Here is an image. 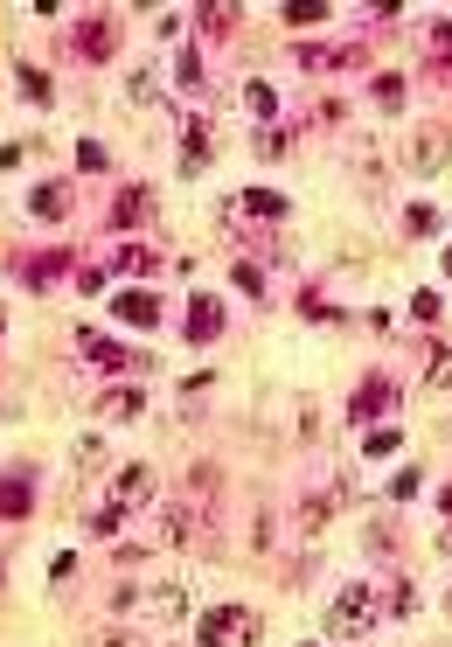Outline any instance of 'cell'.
I'll return each instance as SVG.
<instances>
[{
  "instance_id": "2e32d148",
  "label": "cell",
  "mask_w": 452,
  "mask_h": 647,
  "mask_svg": "<svg viewBox=\"0 0 452 647\" xmlns=\"http://www.w3.org/2000/svg\"><path fill=\"white\" fill-rule=\"evenodd\" d=\"M35 508V487L21 481V474H0V522H21Z\"/></svg>"
},
{
  "instance_id": "52a82bcc",
  "label": "cell",
  "mask_w": 452,
  "mask_h": 647,
  "mask_svg": "<svg viewBox=\"0 0 452 647\" xmlns=\"http://www.w3.org/2000/svg\"><path fill=\"white\" fill-rule=\"evenodd\" d=\"M300 63L306 70H348V63H362V49L355 42H300Z\"/></svg>"
},
{
  "instance_id": "d6986e66",
  "label": "cell",
  "mask_w": 452,
  "mask_h": 647,
  "mask_svg": "<svg viewBox=\"0 0 452 647\" xmlns=\"http://www.w3.org/2000/svg\"><path fill=\"white\" fill-rule=\"evenodd\" d=\"M14 84H21V98H28V105H49V98H56L49 70H35V63H21V70H14Z\"/></svg>"
},
{
  "instance_id": "9a60e30c",
  "label": "cell",
  "mask_w": 452,
  "mask_h": 647,
  "mask_svg": "<svg viewBox=\"0 0 452 647\" xmlns=\"http://www.w3.org/2000/svg\"><path fill=\"white\" fill-rule=\"evenodd\" d=\"M181 167H188V174L209 167V119H188V126H181Z\"/></svg>"
},
{
  "instance_id": "4dcf8cb0",
  "label": "cell",
  "mask_w": 452,
  "mask_h": 647,
  "mask_svg": "<svg viewBox=\"0 0 452 647\" xmlns=\"http://www.w3.org/2000/svg\"><path fill=\"white\" fill-rule=\"evenodd\" d=\"M77 467H105V439H98V432L77 439Z\"/></svg>"
},
{
  "instance_id": "74e56055",
  "label": "cell",
  "mask_w": 452,
  "mask_h": 647,
  "mask_svg": "<svg viewBox=\"0 0 452 647\" xmlns=\"http://www.w3.org/2000/svg\"><path fill=\"white\" fill-rule=\"evenodd\" d=\"M28 161V147H21V140H7V147H0V174H7V167H21Z\"/></svg>"
},
{
  "instance_id": "6da1fadb",
  "label": "cell",
  "mask_w": 452,
  "mask_h": 647,
  "mask_svg": "<svg viewBox=\"0 0 452 647\" xmlns=\"http://www.w3.org/2000/svg\"><path fill=\"white\" fill-rule=\"evenodd\" d=\"M376 620H383V592L376 585H341L334 606H327V634L334 641H362Z\"/></svg>"
},
{
  "instance_id": "44dd1931",
  "label": "cell",
  "mask_w": 452,
  "mask_h": 647,
  "mask_svg": "<svg viewBox=\"0 0 452 647\" xmlns=\"http://www.w3.org/2000/svg\"><path fill=\"white\" fill-rule=\"evenodd\" d=\"M320 21H334L327 0H293V7H286V28H320Z\"/></svg>"
},
{
  "instance_id": "cb8c5ba5",
  "label": "cell",
  "mask_w": 452,
  "mask_h": 647,
  "mask_svg": "<svg viewBox=\"0 0 452 647\" xmlns=\"http://www.w3.org/2000/svg\"><path fill=\"white\" fill-rule=\"evenodd\" d=\"M244 105H251L258 119H279V91H272L265 77H258V84H244Z\"/></svg>"
},
{
  "instance_id": "836d02e7",
  "label": "cell",
  "mask_w": 452,
  "mask_h": 647,
  "mask_svg": "<svg viewBox=\"0 0 452 647\" xmlns=\"http://www.w3.org/2000/svg\"><path fill=\"white\" fill-rule=\"evenodd\" d=\"M411 321H425V327L439 321V293H411Z\"/></svg>"
},
{
  "instance_id": "ac0fdd59",
  "label": "cell",
  "mask_w": 452,
  "mask_h": 647,
  "mask_svg": "<svg viewBox=\"0 0 452 647\" xmlns=\"http://www.w3.org/2000/svg\"><path fill=\"white\" fill-rule=\"evenodd\" d=\"M153 265H160V251H147V244H119V258H112V272H126V279H147Z\"/></svg>"
},
{
  "instance_id": "9c48e42d",
  "label": "cell",
  "mask_w": 452,
  "mask_h": 647,
  "mask_svg": "<svg viewBox=\"0 0 452 647\" xmlns=\"http://www.w3.org/2000/svg\"><path fill=\"white\" fill-rule=\"evenodd\" d=\"M77 348H84L91 362H105V369H140V355H126V348H119L112 334H98V327H84V334H77Z\"/></svg>"
},
{
  "instance_id": "277c9868",
  "label": "cell",
  "mask_w": 452,
  "mask_h": 647,
  "mask_svg": "<svg viewBox=\"0 0 452 647\" xmlns=\"http://www.w3.org/2000/svg\"><path fill=\"white\" fill-rule=\"evenodd\" d=\"M147 501H153V467L133 460V467L112 474V508H119V515H133V508H147Z\"/></svg>"
},
{
  "instance_id": "484cf974",
  "label": "cell",
  "mask_w": 452,
  "mask_h": 647,
  "mask_svg": "<svg viewBox=\"0 0 452 647\" xmlns=\"http://www.w3.org/2000/svg\"><path fill=\"white\" fill-rule=\"evenodd\" d=\"M397 432H404V425H376V432L362 439V453H369V460H390V453H397Z\"/></svg>"
},
{
  "instance_id": "7c38bea8",
  "label": "cell",
  "mask_w": 452,
  "mask_h": 647,
  "mask_svg": "<svg viewBox=\"0 0 452 647\" xmlns=\"http://www.w3.org/2000/svg\"><path fill=\"white\" fill-rule=\"evenodd\" d=\"M28 209H35L42 223H63V216H70V181H42V188L28 195Z\"/></svg>"
},
{
  "instance_id": "1f68e13d",
  "label": "cell",
  "mask_w": 452,
  "mask_h": 647,
  "mask_svg": "<svg viewBox=\"0 0 452 647\" xmlns=\"http://www.w3.org/2000/svg\"><path fill=\"white\" fill-rule=\"evenodd\" d=\"M153 606H160V613H174V620H181V613H188V592H181V585H160V592H153Z\"/></svg>"
},
{
  "instance_id": "ba28073f",
  "label": "cell",
  "mask_w": 452,
  "mask_h": 647,
  "mask_svg": "<svg viewBox=\"0 0 452 647\" xmlns=\"http://www.w3.org/2000/svg\"><path fill=\"white\" fill-rule=\"evenodd\" d=\"M223 334V300L216 293H195L188 300V341H216Z\"/></svg>"
},
{
  "instance_id": "f1b7e54d",
  "label": "cell",
  "mask_w": 452,
  "mask_h": 647,
  "mask_svg": "<svg viewBox=\"0 0 452 647\" xmlns=\"http://www.w3.org/2000/svg\"><path fill=\"white\" fill-rule=\"evenodd\" d=\"M119 529H126V515H119V508H98V515H91V536H105V543H119Z\"/></svg>"
},
{
  "instance_id": "83f0119b",
  "label": "cell",
  "mask_w": 452,
  "mask_h": 647,
  "mask_svg": "<svg viewBox=\"0 0 452 647\" xmlns=\"http://www.w3.org/2000/svg\"><path fill=\"white\" fill-rule=\"evenodd\" d=\"M369 91H376V105H383V112H397V105L411 98V91H404V77H376Z\"/></svg>"
},
{
  "instance_id": "ffe728a7",
  "label": "cell",
  "mask_w": 452,
  "mask_h": 647,
  "mask_svg": "<svg viewBox=\"0 0 452 647\" xmlns=\"http://www.w3.org/2000/svg\"><path fill=\"white\" fill-rule=\"evenodd\" d=\"M195 21H202L209 35H230V28H237V7H230V0H202V7H195Z\"/></svg>"
},
{
  "instance_id": "8fae6325",
  "label": "cell",
  "mask_w": 452,
  "mask_h": 647,
  "mask_svg": "<svg viewBox=\"0 0 452 647\" xmlns=\"http://www.w3.org/2000/svg\"><path fill=\"white\" fill-rule=\"evenodd\" d=\"M112 314H119V321H126V327H153V321H160V300H153L147 286H126Z\"/></svg>"
},
{
  "instance_id": "8992f818",
  "label": "cell",
  "mask_w": 452,
  "mask_h": 647,
  "mask_svg": "<svg viewBox=\"0 0 452 647\" xmlns=\"http://www.w3.org/2000/svg\"><path fill=\"white\" fill-rule=\"evenodd\" d=\"M153 216V188L147 181H126L119 195H112V230H133V223H147Z\"/></svg>"
},
{
  "instance_id": "e0dca14e",
  "label": "cell",
  "mask_w": 452,
  "mask_h": 647,
  "mask_svg": "<svg viewBox=\"0 0 452 647\" xmlns=\"http://www.w3.org/2000/svg\"><path fill=\"white\" fill-rule=\"evenodd\" d=\"M237 209H244V216H258V223H279V216H286V195H279V188H244V195H237Z\"/></svg>"
},
{
  "instance_id": "d6a6232c",
  "label": "cell",
  "mask_w": 452,
  "mask_h": 647,
  "mask_svg": "<svg viewBox=\"0 0 452 647\" xmlns=\"http://www.w3.org/2000/svg\"><path fill=\"white\" fill-rule=\"evenodd\" d=\"M383 613H397V620H411V613H418V592H411V585H397V592L383 599Z\"/></svg>"
},
{
  "instance_id": "ee69618b",
  "label": "cell",
  "mask_w": 452,
  "mask_h": 647,
  "mask_svg": "<svg viewBox=\"0 0 452 647\" xmlns=\"http://www.w3.org/2000/svg\"><path fill=\"white\" fill-rule=\"evenodd\" d=\"M0 321H7V307H0Z\"/></svg>"
},
{
  "instance_id": "8d00e7d4",
  "label": "cell",
  "mask_w": 452,
  "mask_h": 647,
  "mask_svg": "<svg viewBox=\"0 0 452 647\" xmlns=\"http://www.w3.org/2000/svg\"><path fill=\"white\" fill-rule=\"evenodd\" d=\"M133 105H153V70H133Z\"/></svg>"
},
{
  "instance_id": "30bf717a",
  "label": "cell",
  "mask_w": 452,
  "mask_h": 647,
  "mask_svg": "<svg viewBox=\"0 0 452 647\" xmlns=\"http://www.w3.org/2000/svg\"><path fill=\"white\" fill-rule=\"evenodd\" d=\"M77 56H91V63L112 56V21H105V14H84V21H77Z\"/></svg>"
},
{
  "instance_id": "60d3db41",
  "label": "cell",
  "mask_w": 452,
  "mask_h": 647,
  "mask_svg": "<svg viewBox=\"0 0 452 647\" xmlns=\"http://www.w3.org/2000/svg\"><path fill=\"white\" fill-rule=\"evenodd\" d=\"M439 557H452V522H446V536H439Z\"/></svg>"
},
{
  "instance_id": "d4e9b609",
  "label": "cell",
  "mask_w": 452,
  "mask_h": 647,
  "mask_svg": "<svg viewBox=\"0 0 452 647\" xmlns=\"http://www.w3.org/2000/svg\"><path fill=\"white\" fill-rule=\"evenodd\" d=\"M286 147H293V126H286V133H279V126L258 133V161H286Z\"/></svg>"
},
{
  "instance_id": "7402d4cb",
  "label": "cell",
  "mask_w": 452,
  "mask_h": 647,
  "mask_svg": "<svg viewBox=\"0 0 452 647\" xmlns=\"http://www.w3.org/2000/svg\"><path fill=\"white\" fill-rule=\"evenodd\" d=\"M439 223H446V216H439L432 202H411V209H404V230H411V237H439Z\"/></svg>"
},
{
  "instance_id": "4fadbf2b",
  "label": "cell",
  "mask_w": 452,
  "mask_h": 647,
  "mask_svg": "<svg viewBox=\"0 0 452 647\" xmlns=\"http://www.w3.org/2000/svg\"><path fill=\"white\" fill-rule=\"evenodd\" d=\"M140 411H147V397H140L133 383H112V390L98 397V418H112V425H119V418H140Z\"/></svg>"
},
{
  "instance_id": "ab89813d",
  "label": "cell",
  "mask_w": 452,
  "mask_h": 647,
  "mask_svg": "<svg viewBox=\"0 0 452 647\" xmlns=\"http://www.w3.org/2000/svg\"><path fill=\"white\" fill-rule=\"evenodd\" d=\"M91 647H133V641H126V634H98Z\"/></svg>"
},
{
  "instance_id": "d590c367",
  "label": "cell",
  "mask_w": 452,
  "mask_h": 647,
  "mask_svg": "<svg viewBox=\"0 0 452 647\" xmlns=\"http://www.w3.org/2000/svg\"><path fill=\"white\" fill-rule=\"evenodd\" d=\"M411 494H418V474H411V467H404V474H397V481H390V501H411Z\"/></svg>"
},
{
  "instance_id": "5b68a950",
  "label": "cell",
  "mask_w": 452,
  "mask_h": 647,
  "mask_svg": "<svg viewBox=\"0 0 452 647\" xmlns=\"http://www.w3.org/2000/svg\"><path fill=\"white\" fill-rule=\"evenodd\" d=\"M446 154H452V133H446V126H425V133L411 140L404 167H411V174H439V167H446Z\"/></svg>"
},
{
  "instance_id": "5bb4252c",
  "label": "cell",
  "mask_w": 452,
  "mask_h": 647,
  "mask_svg": "<svg viewBox=\"0 0 452 647\" xmlns=\"http://www.w3.org/2000/svg\"><path fill=\"white\" fill-rule=\"evenodd\" d=\"M341 501H348V487H320V494L300 508V529H306V536H320V529H327V515H334Z\"/></svg>"
},
{
  "instance_id": "3957f363",
  "label": "cell",
  "mask_w": 452,
  "mask_h": 647,
  "mask_svg": "<svg viewBox=\"0 0 452 647\" xmlns=\"http://www.w3.org/2000/svg\"><path fill=\"white\" fill-rule=\"evenodd\" d=\"M383 411H397V383L376 369V376H362V390L348 397V425H376Z\"/></svg>"
},
{
  "instance_id": "e575fe53",
  "label": "cell",
  "mask_w": 452,
  "mask_h": 647,
  "mask_svg": "<svg viewBox=\"0 0 452 647\" xmlns=\"http://www.w3.org/2000/svg\"><path fill=\"white\" fill-rule=\"evenodd\" d=\"M188 494L209 501V494H216V467H195V474H188Z\"/></svg>"
},
{
  "instance_id": "b9f144b4",
  "label": "cell",
  "mask_w": 452,
  "mask_h": 647,
  "mask_svg": "<svg viewBox=\"0 0 452 647\" xmlns=\"http://www.w3.org/2000/svg\"><path fill=\"white\" fill-rule=\"evenodd\" d=\"M439 508H446V522H452V487H446V494H439Z\"/></svg>"
},
{
  "instance_id": "7bdbcfd3",
  "label": "cell",
  "mask_w": 452,
  "mask_h": 647,
  "mask_svg": "<svg viewBox=\"0 0 452 647\" xmlns=\"http://www.w3.org/2000/svg\"><path fill=\"white\" fill-rule=\"evenodd\" d=\"M446 279H452V258H446Z\"/></svg>"
},
{
  "instance_id": "603a6c76",
  "label": "cell",
  "mask_w": 452,
  "mask_h": 647,
  "mask_svg": "<svg viewBox=\"0 0 452 647\" xmlns=\"http://www.w3.org/2000/svg\"><path fill=\"white\" fill-rule=\"evenodd\" d=\"M63 265H70V251H42V258L28 265V286H56V279H63Z\"/></svg>"
},
{
  "instance_id": "4316f807",
  "label": "cell",
  "mask_w": 452,
  "mask_h": 647,
  "mask_svg": "<svg viewBox=\"0 0 452 647\" xmlns=\"http://www.w3.org/2000/svg\"><path fill=\"white\" fill-rule=\"evenodd\" d=\"M160 529H167V543H195V515H188V508H167Z\"/></svg>"
},
{
  "instance_id": "f35d334b",
  "label": "cell",
  "mask_w": 452,
  "mask_h": 647,
  "mask_svg": "<svg viewBox=\"0 0 452 647\" xmlns=\"http://www.w3.org/2000/svg\"><path fill=\"white\" fill-rule=\"evenodd\" d=\"M432 383H439V390H452V355H432Z\"/></svg>"
},
{
  "instance_id": "f546056e",
  "label": "cell",
  "mask_w": 452,
  "mask_h": 647,
  "mask_svg": "<svg viewBox=\"0 0 452 647\" xmlns=\"http://www.w3.org/2000/svg\"><path fill=\"white\" fill-rule=\"evenodd\" d=\"M77 167H84V174H105V167H112V154H105L98 140H84V147H77Z\"/></svg>"
},
{
  "instance_id": "7a4b0ae2",
  "label": "cell",
  "mask_w": 452,
  "mask_h": 647,
  "mask_svg": "<svg viewBox=\"0 0 452 647\" xmlns=\"http://www.w3.org/2000/svg\"><path fill=\"white\" fill-rule=\"evenodd\" d=\"M258 641V613L251 606H209L195 620V647H251Z\"/></svg>"
}]
</instances>
